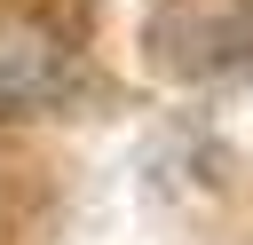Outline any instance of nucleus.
<instances>
[{
    "instance_id": "nucleus-1",
    "label": "nucleus",
    "mask_w": 253,
    "mask_h": 245,
    "mask_svg": "<svg viewBox=\"0 0 253 245\" xmlns=\"http://www.w3.org/2000/svg\"><path fill=\"white\" fill-rule=\"evenodd\" d=\"M79 79V47L63 24L32 16V8H0V119H40L71 95Z\"/></svg>"
}]
</instances>
